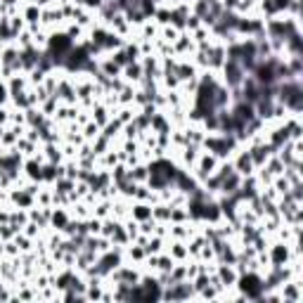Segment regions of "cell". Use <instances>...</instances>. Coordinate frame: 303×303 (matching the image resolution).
<instances>
[{
    "label": "cell",
    "mask_w": 303,
    "mask_h": 303,
    "mask_svg": "<svg viewBox=\"0 0 303 303\" xmlns=\"http://www.w3.org/2000/svg\"><path fill=\"white\" fill-rule=\"evenodd\" d=\"M109 208H111V201L109 199L102 201V204L95 208V218H100V221H102V218H107V216H109Z\"/></svg>",
    "instance_id": "obj_7"
},
{
    "label": "cell",
    "mask_w": 303,
    "mask_h": 303,
    "mask_svg": "<svg viewBox=\"0 0 303 303\" xmlns=\"http://www.w3.org/2000/svg\"><path fill=\"white\" fill-rule=\"evenodd\" d=\"M100 131H102V128H100V126H97L95 121H93V124H88V126H85V133H83V135H85V138H88V140H95L97 135H100Z\"/></svg>",
    "instance_id": "obj_8"
},
{
    "label": "cell",
    "mask_w": 303,
    "mask_h": 303,
    "mask_svg": "<svg viewBox=\"0 0 303 303\" xmlns=\"http://www.w3.org/2000/svg\"><path fill=\"white\" fill-rule=\"evenodd\" d=\"M216 277L221 280V287L223 289H234V284H237V277H239V272H237V268L234 265H227V263H218V268H216Z\"/></svg>",
    "instance_id": "obj_2"
},
{
    "label": "cell",
    "mask_w": 303,
    "mask_h": 303,
    "mask_svg": "<svg viewBox=\"0 0 303 303\" xmlns=\"http://www.w3.org/2000/svg\"><path fill=\"white\" fill-rule=\"evenodd\" d=\"M268 258L270 265H287L291 261V247L287 241H275L272 247H268Z\"/></svg>",
    "instance_id": "obj_1"
},
{
    "label": "cell",
    "mask_w": 303,
    "mask_h": 303,
    "mask_svg": "<svg viewBox=\"0 0 303 303\" xmlns=\"http://www.w3.org/2000/svg\"><path fill=\"white\" fill-rule=\"evenodd\" d=\"M121 71H124V76H126V81H128V83H133V81L140 83V78H142V64H140V62L126 64Z\"/></svg>",
    "instance_id": "obj_4"
},
{
    "label": "cell",
    "mask_w": 303,
    "mask_h": 303,
    "mask_svg": "<svg viewBox=\"0 0 303 303\" xmlns=\"http://www.w3.org/2000/svg\"><path fill=\"white\" fill-rule=\"evenodd\" d=\"M50 221H52V225L57 227V230H64L67 227V223L71 221V216L64 211V208H57L55 214H50Z\"/></svg>",
    "instance_id": "obj_6"
},
{
    "label": "cell",
    "mask_w": 303,
    "mask_h": 303,
    "mask_svg": "<svg viewBox=\"0 0 303 303\" xmlns=\"http://www.w3.org/2000/svg\"><path fill=\"white\" fill-rule=\"evenodd\" d=\"M168 254H171V258L175 263L178 261H187V258H190V251H187V244L185 241H180V239H175L171 244V251H168Z\"/></svg>",
    "instance_id": "obj_3"
},
{
    "label": "cell",
    "mask_w": 303,
    "mask_h": 303,
    "mask_svg": "<svg viewBox=\"0 0 303 303\" xmlns=\"http://www.w3.org/2000/svg\"><path fill=\"white\" fill-rule=\"evenodd\" d=\"M131 216H133V221H147V218H152V206L149 204H145V201H138L135 206H133V211H131Z\"/></svg>",
    "instance_id": "obj_5"
}]
</instances>
